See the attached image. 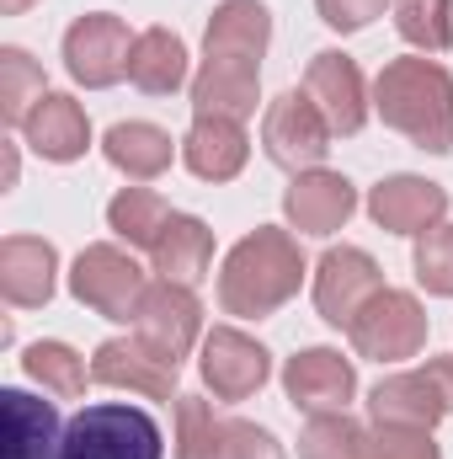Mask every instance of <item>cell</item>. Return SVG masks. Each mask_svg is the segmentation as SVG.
<instances>
[{
  "label": "cell",
  "instance_id": "1",
  "mask_svg": "<svg viewBox=\"0 0 453 459\" xmlns=\"http://www.w3.org/2000/svg\"><path fill=\"white\" fill-rule=\"evenodd\" d=\"M304 283V251L288 230H256L245 235L235 251L225 256V273H219V305L229 316H245V321H261L272 316L278 305H288Z\"/></svg>",
  "mask_w": 453,
  "mask_h": 459
},
{
  "label": "cell",
  "instance_id": "2",
  "mask_svg": "<svg viewBox=\"0 0 453 459\" xmlns=\"http://www.w3.org/2000/svg\"><path fill=\"white\" fill-rule=\"evenodd\" d=\"M373 108L411 144L449 155L453 150V75L432 59H389L373 81Z\"/></svg>",
  "mask_w": 453,
  "mask_h": 459
},
{
  "label": "cell",
  "instance_id": "3",
  "mask_svg": "<svg viewBox=\"0 0 453 459\" xmlns=\"http://www.w3.org/2000/svg\"><path fill=\"white\" fill-rule=\"evenodd\" d=\"M160 428L150 411L128 406V401H102L86 406L81 417H70L64 438H59V459H160Z\"/></svg>",
  "mask_w": 453,
  "mask_h": 459
},
{
  "label": "cell",
  "instance_id": "4",
  "mask_svg": "<svg viewBox=\"0 0 453 459\" xmlns=\"http://www.w3.org/2000/svg\"><path fill=\"white\" fill-rule=\"evenodd\" d=\"M70 289H75L81 305H91V310L107 316V321H133L139 305H144V294H150L144 267H139L128 251H117V246H86V251L75 256Z\"/></svg>",
  "mask_w": 453,
  "mask_h": 459
},
{
  "label": "cell",
  "instance_id": "5",
  "mask_svg": "<svg viewBox=\"0 0 453 459\" xmlns=\"http://www.w3.org/2000/svg\"><path fill=\"white\" fill-rule=\"evenodd\" d=\"M346 337H352V347H357L363 358L400 363V358H416L422 342H427V310H422L411 294L384 289V294H373V299L357 310V321L346 326Z\"/></svg>",
  "mask_w": 453,
  "mask_h": 459
},
{
  "label": "cell",
  "instance_id": "6",
  "mask_svg": "<svg viewBox=\"0 0 453 459\" xmlns=\"http://www.w3.org/2000/svg\"><path fill=\"white\" fill-rule=\"evenodd\" d=\"M261 144L283 171H315L331 150V123L321 117V108L304 91H288L261 117Z\"/></svg>",
  "mask_w": 453,
  "mask_h": 459
},
{
  "label": "cell",
  "instance_id": "7",
  "mask_svg": "<svg viewBox=\"0 0 453 459\" xmlns=\"http://www.w3.org/2000/svg\"><path fill=\"white\" fill-rule=\"evenodd\" d=\"M128 54H133V38H128L123 16H107V11L81 16L64 32V70L81 86H113V81H123L128 75Z\"/></svg>",
  "mask_w": 453,
  "mask_h": 459
},
{
  "label": "cell",
  "instance_id": "8",
  "mask_svg": "<svg viewBox=\"0 0 453 459\" xmlns=\"http://www.w3.org/2000/svg\"><path fill=\"white\" fill-rule=\"evenodd\" d=\"M373 294H384V278H379V267H373L368 251L337 246V251L321 256V273H315V310H321L331 326H352L357 310H363Z\"/></svg>",
  "mask_w": 453,
  "mask_h": 459
},
{
  "label": "cell",
  "instance_id": "9",
  "mask_svg": "<svg viewBox=\"0 0 453 459\" xmlns=\"http://www.w3.org/2000/svg\"><path fill=\"white\" fill-rule=\"evenodd\" d=\"M198 326H203V310H198L192 289H182V283H150V294H144V305L133 316L139 342H150L176 368H182V358L198 342Z\"/></svg>",
  "mask_w": 453,
  "mask_h": 459
},
{
  "label": "cell",
  "instance_id": "10",
  "mask_svg": "<svg viewBox=\"0 0 453 459\" xmlns=\"http://www.w3.org/2000/svg\"><path fill=\"white\" fill-rule=\"evenodd\" d=\"M91 379L97 385H113V390H133L144 401H176V363L160 358L150 342H128V337H113V342L97 347L91 358Z\"/></svg>",
  "mask_w": 453,
  "mask_h": 459
},
{
  "label": "cell",
  "instance_id": "11",
  "mask_svg": "<svg viewBox=\"0 0 453 459\" xmlns=\"http://www.w3.org/2000/svg\"><path fill=\"white\" fill-rule=\"evenodd\" d=\"M203 385L219 395V401H245V395H256L261 385H267V347L251 342L245 332H235V326H214L209 337H203Z\"/></svg>",
  "mask_w": 453,
  "mask_h": 459
},
{
  "label": "cell",
  "instance_id": "12",
  "mask_svg": "<svg viewBox=\"0 0 453 459\" xmlns=\"http://www.w3.org/2000/svg\"><path fill=\"white\" fill-rule=\"evenodd\" d=\"M283 390H288V401H294L299 411H310V417H321V411H346V401H352V390H357V374H352V363H346L341 352L310 347V352L288 358Z\"/></svg>",
  "mask_w": 453,
  "mask_h": 459
},
{
  "label": "cell",
  "instance_id": "13",
  "mask_svg": "<svg viewBox=\"0 0 453 459\" xmlns=\"http://www.w3.org/2000/svg\"><path fill=\"white\" fill-rule=\"evenodd\" d=\"M304 97L321 108V117L331 123V134H357V128H363V117H368L363 70H357L346 54H337V48H326V54H315V59H310Z\"/></svg>",
  "mask_w": 453,
  "mask_h": 459
},
{
  "label": "cell",
  "instance_id": "14",
  "mask_svg": "<svg viewBox=\"0 0 453 459\" xmlns=\"http://www.w3.org/2000/svg\"><path fill=\"white\" fill-rule=\"evenodd\" d=\"M368 411H373L379 428H422V433H432L453 406H449V395H443V385L432 379V368H411V374L384 379L373 390Z\"/></svg>",
  "mask_w": 453,
  "mask_h": 459
},
{
  "label": "cell",
  "instance_id": "15",
  "mask_svg": "<svg viewBox=\"0 0 453 459\" xmlns=\"http://www.w3.org/2000/svg\"><path fill=\"white\" fill-rule=\"evenodd\" d=\"M54 273H59V256L48 240L38 235H11L0 240V294L5 305L16 310H38L54 299Z\"/></svg>",
  "mask_w": 453,
  "mask_h": 459
},
{
  "label": "cell",
  "instance_id": "16",
  "mask_svg": "<svg viewBox=\"0 0 453 459\" xmlns=\"http://www.w3.org/2000/svg\"><path fill=\"white\" fill-rule=\"evenodd\" d=\"M368 214L384 230H395V235H427L432 225H443L449 193L438 182H422V177H389V182L373 187Z\"/></svg>",
  "mask_w": 453,
  "mask_h": 459
},
{
  "label": "cell",
  "instance_id": "17",
  "mask_svg": "<svg viewBox=\"0 0 453 459\" xmlns=\"http://www.w3.org/2000/svg\"><path fill=\"white\" fill-rule=\"evenodd\" d=\"M0 428H5L0 459H59L64 433L54 401H38L27 390H0Z\"/></svg>",
  "mask_w": 453,
  "mask_h": 459
},
{
  "label": "cell",
  "instance_id": "18",
  "mask_svg": "<svg viewBox=\"0 0 453 459\" xmlns=\"http://www.w3.org/2000/svg\"><path fill=\"white\" fill-rule=\"evenodd\" d=\"M283 209H288V220L304 230V235H331L352 220V209H357V193H352V182L337 177V171H299L294 177V187H288V198H283Z\"/></svg>",
  "mask_w": 453,
  "mask_h": 459
},
{
  "label": "cell",
  "instance_id": "19",
  "mask_svg": "<svg viewBox=\"0 0 453 459\" xmlns=\"http://www.w3.org/2000/svg\"><path fill=\"white\" fill-rule=\"evenodd\" d=\"M21 134H27V144H32L43 160H81L86 144H91L86 108H81L75 97H59V91H48V97L27 113Z\"/></svg>",
  "mask_w": 453,
  "mask_h": 459
},
{
  "label": "cell",
  "instance_id": "20",
  "mask_svg": "<svg viewBox=\"0 0 453 459\" xmlns=\"http://www.w3.org/2000/svg\"><path fill=\"white\" fill-rule=\"evenodd\" d=\"M256 70L261 65H240V59H203L198 81H192V113L198 117H240L256 113Z\"/></svg>",
  "mask_w": 453,
  "mask_h": 459
},
{
  "label": "cell",
  "instance_id": "21",
  "mask_svg": "<svg viewBox=\"0 0 453 459\" xmlns=\"http://www.w3.org/2000/svg\"><path fill=\"white\" fill-rule=\"evenodd\" d=\"M272 38V16L261 0H225L209 22V59L261 65V48Z\"/></svg>",
  "mask_w": 453,
  "mask_h": 459
},
{
  "label": "cell",
  "instance_id": "22",
  "mask_svg": "<svg viewBox=\"0 0 453 459\" xmlns=\"http://www.w3.org/2000/svg\"><path fill=\"white\" fill-rule=\"evenodd\" d=\"M245 155H251V144H245L240 123H229V117H198L192 134L182 139V160L203 182H229L245 166Z\"/></svg>",
  "mask_w": 453,
  "mask_h": 459
},
{
  "label": "cell",
  "instance_id": "23",
  "mask_svg": "<svg viewBox=\"0 0 453 459\" xmlns=\"http://www.w3.org/2000/svg\"><path fill=\"white\" fill-rule=\"evenodd\" d=\"M155 273H160V283H182V289H192L203 273H209V262H214V230L203 225V220H192V214H176L166 235L155 240Z\"/></svg>",
  "mask_w": 453,
  "mask_h": 459
},
{
  "label": "cell",
  "instance_id": "24",
  "mask_svg": "<svg viewBox=\"0 0 453 459\" xmlns=\"http://www.w3.org/2000/svg\"><path fill=\"white\" fill-rule=\"evenodd\" d=\"M128 81L150 97H171L182 81H187V43L166 27H150L133 38V54H128Z\"/></svg>",
  "mask_w": 453,
  "mask_h": 459
},
{
  "label": "cell",
  "instance_id": "25",
  "mask_svg": "<svg viewBox=\"0 0 453 459\" xmlns=\"http://www.w3.org/2000/svg\"><path fill=\"white\" fill-rule=\"evenodd\" d=\"M107 160H113L123 177H133V182H155L166 166H171V134L166 128H155V123H117L113 134H107Z\"/></svg>",
  "mask_w": 453,
  "mask_h": 459
},
{
  "label": "cell",
  "instance_id": "26",
  "mask_svg": "<svg viewBox=\"0 0 453 459\" xmlns=\"http://www.w3.org/2000/svg\"><path fill=\"white\" fill-rule=\"evenodd\" d=\"M176 214L166 209V198L160 193H150V187H123L113 204H107V225L128 240V246H144V251H155V240L166 235Z\"/></svg>",
  "mask_w": 453,
  "mask_h": 459
},
{
  "label": "cell",
  "instance_id": "27",
  "mask_svg": "<svg viewBox=\"0 0 453 459\" xmlns=\"http://www.w3.org/2000/svg\"><path fill=\"white\" fill-rule=\"evenodd\" d=\"M21 368H27L48 395H59V401H75V395H86V385H91L86 358L64 342H32L27 358H21Z\"/></svg>",
  "mask_w": 453,
  "mask_h": 459
},
{
  "label": "cell",
  "instance_id": "28",
  "mask_svg": "<svg viewBox=\"0 0 453 459\" xmlns=\"http://www.w3.org/2000/svg\"><path fill=\"white\" fill-rule=\"evenodd\" d=\"M43 97H48L43 91V65L21 48H0V117H5V128H21Z\"/></svg>",
  "mask_w": 453,
  "mask_h": 459
},
{
  "label": "cell",
  "instance_id": "29",
  "mask_svg": "<svg viewBox=\"0 0 453 459\" xmlns=\"http://www.w3.org/2000/svg\"><path fill=\"white\" fill-rule=\"evenodd\" d=\"M225 417L203 395H176V459H219Z\"/></svg>",
  "mask_w": 453,
  "mask_h": 459
},
{
  "label": "cell",
  "instance_id": "30",
  "mask_svg": "<svg viewBox=\"0 0 453 459\" xmlns=\"http://www.w3.org/2000/svg\"><path fill=\"white\" fill-rule=\"evenodd\" d=\"M363 455H368V433L346 411H321L299 433V459H363Z\"/></svg>",
  "mask_w": 453,
  "mask_h": 459
},
{
  "label": "cell",
  "instance_id": "31",
  "mask_svg": "<svg viewBox=\"0 0 453 459\" xmlns=\"http://www.w3.org/2000/svg\"><path fill=\"white\" fill-rule=\"evenodd\" d=\"M395 27L406 43L443 54L453 43V0H395Z\"/></svg>",
  "mask_w": 453,
  "mask_h": 459
},
{
  "label": "cell",
  "instance_id": "32",
  "mask_svg": "<svg viewBox=\"0 0 453 459\" xmlns=\"http://www.w3.org/2000/svg\"><path fill=\"white\" fill-rule=\"evenodd\" d=\"M416 278L432 294H453V225H432L416 235Z\"/></svg>",
  "mask_w": 453,
  "mask_h": 459
},
{
  "label": "cell",
  "instance_id": "33",
  "mask_svg": "<svg viewBox=\"0 0 453 459\" xmlns=\"http://www.w3.org/2000/svg\"><path fill=\"white\" fill-rule=\"evenodd\" d=\"M363 459H438V444L422 428H379V438H368Z\"/></svg>",
  "mask_w": 453,
  "mask_h": 459
},
{
  "label": "cell",
  "instance_id": "34",
  "mask_svg": "<svg viewBox=\"0 0 453 459\" xmlns=\"http://www.w3.org/2000/svg\"><path fill=\"white\" fill-rule=\"evenodd\" d=\"M219 459H283L278 438L251 428V422H229L225 428V444H219Z\"/></svg>",
  "mask_w": 453,
  "mask_h": 459
},
{
  "label": "cell",
  "instance_id": "35",
  "mask_svg": "<svg viewBox=\"0 0 453 459\" xmlns=\"http://www.w3.org/2000/svg\"><path fill=\"white\" fill-rule=\"evenodd\" d=\"M315 5H321L326 27H337V32H357V27H368L373 16H384L389 0H315Z\"/></svg>",
  "mask_w": 453,
  "mask_h": 459
},
{
  "label": "cell",
  "instance_id": "36",
  "mask_svg": "<svg viewBox=\"0 0 453 459\" xmlns=\"http://www.w3.org/2000/svg\"><path fill=\"white\" fill-rule=\"evenodd\" d=\"M427 368H432V379L443 385V395H449V406H453V352H449V358H432Z\"/></svg>",
  "mask_w": 453,
  "mask_h": 459
},
{
  "label": "cell",
  "instance_id": "37",
  "mask_svg": "<svg viewBox=\"0 0 453 459\" xmlns=\"http://www.w3.org/2000/svg\"><path fill=\"white\" fill-rule=\"evenodd\" d=\"M27 5H32V0H0V11H5V16H21Z\"/></svg>",
  "mask_w": 453,
  "mask_h": 459
}]
</instances>
